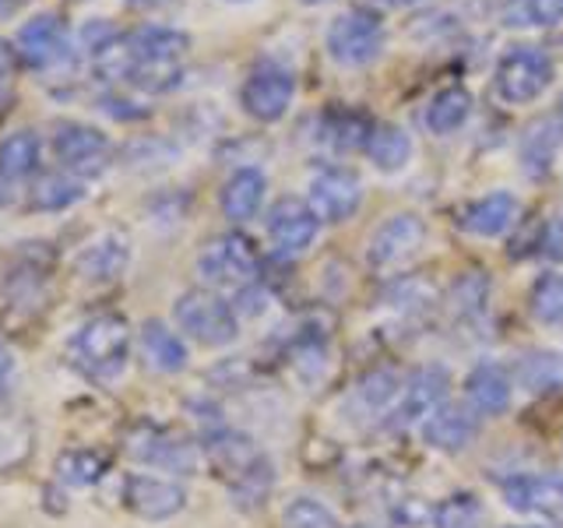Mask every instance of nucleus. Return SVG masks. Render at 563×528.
I'll use <instances>...</instances> for the list:
<instances>
[{
  "instance_id": "f257e3e1",
  "label": "nucleus",
  "mask_w": 563,
  "mask_h": 528,
  "mask_svg": "<svg viewBox=\"0 0 563 528\" xmlns=\"http://www.w3.org/2000/svg\"><path fill=\"white\" fill-rule=\"evenodd\" d=\"M190 35L173 25H137L123 32V81L137 92H169L180 85Z\"/></svg>"
},
{
  "instance_id": "f03ea898",
  "label": "nucleus",
  "mask_w": 563,
  "mask_h": 528,
  "mask_svg": "<svg viewBox=\"0 0 563 528\" xmlns=\"http://www.w3.org/2000/svg\"><path fill=\"white\" fill-rule=\"evenodd\" d=\"M205 454L225 483L236 507H261L275 486V469L251 437L240 430H216L205 440Z\"/></svg>"
},
{
  "instance_id": "7ed1b4c3",
  "label": "nucleus",
  "mask_w": 563,
  "mask_h": 528,
  "mask_svg": "<svg viewBox=\"0 0 563 528\" xmlns=\"http://www.w3.org/2000/svg\"><path fill=\"white\" fill-rule=\"evenodd\" d=\"M67 356L88 377H99V381L120 377L123 366H128V356H131V328H128V321L117 317V314L88 317V321L75 334H70Z\"/></svg>"
},
{
  "instance_id": "20e7f679",
  "label": "nucleus",
  "mask_w": 563,
  "mask_h": 528,
  "mask_svg": "<svg viewBox=\"0 0 563 528\" xmlns=\"http://www.w3.org/2000/svg\"><path fill=\"white\" fill-rule=\"evenodd\" d=\"M14 53L29 70H35V75H43V78L70 75L78 64V50L70 43L67 22L57 11L32 14L14 35Z\"/></svg>"
},
{
  "instance_id": "39448f33",
  "label": "nucleus",
  "mask_w": 563,
  "mask_h": 528,
  "mask_svg": "<svg viewBox=\"0 0 563 528\" xmlns=\"http://www.w3.org/2000/svg\"><path fill=\"white\" fill-rule=\"evenodd\" d=\"M257 246L243 233L211 237L198 254V275L211 293H246L257 282Z\"/></svg>"
},
{
  "instance_id": "423d86ee",
  "label": "nucleus",
  "mask_w": 563,
  "mask_h": 528,
  "mask_svg": "<svg viewBox=\"0 0 563 528\" xmlns=\"http://www.w3.org/2000/svg\"><path fill=\"white\" fill-rule=\"evenodd\" d=\"M384 43H387L384 22L374 11H363V8H352V11L339 14L328 25V35H324L328 57L339 67L374 64L384 53Z\"/></svg>"
},
{
  "instance_id": "0eeeda50",
  "label": "nucleus",
  "mask_w": 563,
  "mask_h": 528,
  "mask_svg": "<svg viewBox=\"0 0 563 528\" xmlns=\"http://www.w3.org/2000/svg\"><path fill=\"white\" fill-rule=\"evenodd\" d=\"M553 57L539 46H510L500 64L497 75H493V85H497V96L510 106H525L536 102L545 88L553 85Z\"/></svg>"
},
{
  "instance_id": "6e6552de",
  "label": "nucleus",
  "mask_w": 563,
  "mask_h": 528,
  "mask_svg": "<svg viewBox=\"0 0 563 528\" xmlns=\"http://www.w3.org/2000/svg\"><path fill=\"white\" fill-rule=\"evenodd\" d=\"M173 317H176V324L201 345H229L240 334L236 310L225 304V296L211 293V289L184 293L176 299Z\"/></svg>"
},
{
  "instance_id": "1a4fd4ad",
  "label": "nucleus",
  "mask_w": 563,
  "mask_h": 528,
  "mask_svg": "<svg viewBox=\"0 0 563 528\" xmlns=\"http://www.w3.org/2000/svg\"><path fill=\"white\" fill-rule=\"evenodd\" d=\"M292 99H296V75L278 61L254 64L240 88V106L246 110V117H254L261 123H275L286 117Z\"/></svg>"
},
{
  "instance_id": "9d476101",
  "label": "nucleus",
  "mask_w": 563,
  "mask_h": 528,
  "mask_svg": "<svg viewBox=\"0 0 563 528\" xmlns=\"http://www.w3.org/2000/svg\"><path fill=\"white\" fill-rule=\"evenodd\" d=\"M307 201L321 222H349L363 205V180L349 166H324L310 176Z\"/></svg>"
},
{
  "instance_id": "9b49d317",
  "label": "nucleus",
  "mask_w": 563,
  "mask_h": 528,
  "mask_svg": "<svg viewBox=\"0 0 563 528\" xmlns=\"http://www.w3.org/2000/svg\"><path fill=\"white\" fill-rule=\"evenodd\" d=\"M53 155L64 166V173L75 176H96L102 173L106 158H110V138H106L99 128H88V123L78 120H60L53 123Z\"/></svg>"
},
{
  "instance_id": "f8f14e48",
  "label": "nucleus",
  "mask_w": 563,
  "mask_h": 528,
  "mask_svg": "<svg viewBox=\"0 0 563 528\" xmlns=\"http://www.w3.org/2000/svg\"><path fill=\"white\" fill-rule=\"evenodd\" d=\"M422 240H427V222L412 216V211H398V216H387L374 229V237L366 243V261L380 272H391L419 254Z\"/></svg>"
},
{
  "instance_id": "ddd939ff",
  "label": "nucleus",
  "mask_w": 563,
  "mask_h": 528,
  "mask_svg": "<svg viewBox=\"0 0 563 528\" xmlns=\"http://www.w3.org/2000/svg\"><path fill=\"white\" fill-rule=\"evenodd\" d=\"M123 504H128L137 518L148 521H166L176 518L187 504V490L166 480V475H148V472H131L123 480Z\"/></svg>"
},
{
  "instance_id": "4468645a",
  "label": "nucleus",
  "mask_w": 563,
  "mask_h": 528,
  "mask_svg": "<svg viewBox=\"0 0 563 528\" xmlns=\"http://www.w3.org/2000/svg\"><path fill=\"white\" fill-rule=\"evenodd\" d=\"M317 233H321V219L313 216L307 198H282L268 211V240L278 254L296 257L307 246H313Z\"/></svg>"
},
{
  "instance_id": "2eb2a0df",
  "label": "nucleus",
  "mask_w": 563,
  "mask_h": 528,
  "mask_svg": "<svg viewBox=\"0 0 563 528\" xmlns=\"http://www.w3.org/2000/svg\"><path fill=\"white\" fill-rule=\"evenodd\" d=\"M128 451L137 458L141 465H152V469H166V472H194L198 469V451L194 444H187L184 437H176L155 422H145L128 437Z\"/></svg>"
},
{
  "instance_id": "dca6fc26",
  "label": "nucleus",
  "mask_w": 563,
  "mask_h": 528,
  "mask_svg": "<svg viewBox=\"0 0 563 528\" xmlns=\"http://www.w3.org/2000/svg\"><path fill=\"white\" fill-rule=\"evenodd\" d=\"M507 507L521 510V515L542 518L550 525H563V475L542 472V475H515L504 486Z\"/></svg>"
},
{
  "instance_id": "f3484780",
  "label": "nucleus",
  "mask_w": 563,
  "mask_h": 528,
  "mask_svg": "<svg viewBox=\"0 0 563 528\" xmlns=\"http://www.w3.org/2000/svg\"><path fill=\"white\" fill-rule=\"evenodd\" d=\"M448 395V374L440 366H427V370H416V374L401 384L398 402H395V422H427L440 405H444Z\"/></svg>"
},
{
  "instance_id": "a211bd4d",
  "label": "nucleus",
  "mask_w": 563,
  "mask_h": 528,
  "mask_svg": "<svg viewBox=\"0 0 563 528\" xmlns=\"http://www.w3.org/2000/svg\"><path fill=\"white\" fill-rule=\"evenodd\" d=\"M422 440H427V448L433 451H465L475 437H479V413L472 409V405H440V409L422 422L419 427Z\"/></svg>"
},
{
  "instance_id": "6ab92c4d",
  "label": "nucleus",
  "mask_w": 563,
  "mask_h": 528,
  "mask_svg": "<svg viewBox=\"0 0 563 528\" xmlns=\"http://www.w3.org/2000/svg\"><path fill=\"white\" fill-rule=\"evenodd\" d=\"M518 198L510 190H493L486 198H475L472 205L462 208V219L457 226L465 229V233L479 237V240H493V237H504L510 226L518 222Z\"/></svg>"
},
{
  "instance_id": "aec40b11",
  "label": "nucleus",
  "mask_w": 563,
  "mask_h": 528,
  "mask_svg": "<svg viewBox=\"0 0 563 528\" xmlns=\"http://www.w3.org/2000/svg\"><path fill=\"white\" fill-rule=\"evenodd\" d=\"M465 395L479 416H500L507 413L510 395H515V374L500 363H479L465 381Z\"/></svg>"
},
{
  "instance_id": "412c9836",
  "label": "nucleus",
  "mask_w": 563,
  "mask_h": 528,
  "mask_svg": "<svg viewBox=\"0 0 563 528\" xmlns=\"http://www.w3.org/2000/svg\"><path fill=\"white\" fill-rule=\"evenodd\" d=\"M264 194H268V176L254 166H243L222 184L219 208L229 222H251L264 205Z\"/></svg>"
},
{
  "instance_id": "4be33fe9",
  "label": "nucleus",
  "mask_w": 563,
  "mask_h": 528,
  "mask_svg": "<svg viewBox=\"0 0 563 528\" xmlns=\"http://www.w3.org/2000/svg\"><path fill=\"white\" fill-rule=\"evenodd\" d=\"M137 349H141V360H145L155 374H180L187 366V345L184 339L176 334L169 324L163 321H145L137 334Z\"/></svg>"
},
{
  "instance_id": "5701e85b",
  "label": "nucleus",
  "mask_w": 563,
  "mask_h": 528,
  "mask_svg": "<svg viewBox=\"0 0 563 528\" xmlns=\"http://www.w3.org/2000/svg\"><path fill=\"white\" fill-rule=\"evenodd\" d=\"M128 261H131V243L123 233H102L96 237L92 243L85 246L81 257H78V272L81 278L88 282H113L123 275V268H128Z\"/></svg>"
},
{
  "instance_id": "b1692460",
  "label": "nucleus",
  "mask_w": 563,
  "mask_h": 528,
  "mask_svg": "<svg viewBox=\"0 0 563 528\" xmlns=\"http://www.w3.org/2000/svg\"><path fill=\"white\" fill-rule=\"evenodd\" d=\"M560 134H563V123H556V120H545L542 117V120L528 123L521 141H518V158H521L525 176H532V180H542V176L553 169L556 148H560Z\"/></svg>"
},
{
  "instance_id": "393cba45",
  "label": "nucleus",
  "mask_w": 563,
  "mask_h": 528,
  "mask_svg": "<svg viewBox=\"0 0 563 528\" xmlns=\"http://www.w3.org/2000/svg\"><path fill=\"white\" fill-rule=\"evenodd\" d=\"M43 163V141L35 131H14L0 141V184H25L29 176L40 173Z\"/></svg>"
},
{
  "instance_id": "a878e982",
  "label": "nucleus",
  "mask_w": 563,
  "mask_h": 528,
  "mask_svg": "<svg viewBox=\"0 0 563 528\" xmlns=\"http://www.w3.org/2000/svg\"><path fill=\"white\" fill-rule=\"evenodd\" d=\"M515 381L532 395H556L563 392V356L550 349L525 352L515 366Z\"/></svg>"
},
{
  "instance_id": "bb28decb",
  "label": "nucleus",
  "mask_w": 563,
  "mask_h": 528,
  "mask_svg": "<svg viewBox=\"0 0 563 528\" xmlns=\"http://www.w3.org/2000/svg\"><path fill=\"white\" fill-rule=\"evenodd\" d=\"M472 117V92L465 85H448L440 88V92L430 99L427 113H422V120H427L430 134L437 138H448L454 134L457 128H465V120Z\"/></svg>"
},
{
  "instance_id": "cd10ccee",
  "label": "nucleus",
  "mask_w": 563,
  "mask_h": 528,
  "mask_svg": "<svg viewBox=\"0 0 563 528\" xmlns=\"http://www.w3.org/2000/svg\"><path fill=\"white\" fill-rule=\"evenodd\" d=\"M366 158L380 173H401L412 158V138L398 123H377L366 141Z\"/></svg>"
},
{
  "instance_id": "c85d7f7f",
  "label": "nucleus",
  "mask_w": 563,
  "mask_h": 528,
  "mask_svg": "<svg viewBox=\"0 0 563 528\" xmlns=\"http://www.w3.org/2000/svg\"><path fill=\"white\" fill-rule=\"evenodd\" d=\"M85 198V180L75 173H46L29 187V208L35 211H64Z\"/></svg>"
},
{
  "instance_id": "c756f323",
  "label": "nucleus",
  "mask_w": 563,
  "mask_h": 528,
  "mask_svg": "<svg viewBox=\"0 0 563 528\" xmlns=\"http://www.w3.org/2000/svg\"><path fill=\"white\" fill-rule=\"evenodd\" d=\"M374 128H377L374 120H366L363 113H352V110H331L321 120L324 141L339 148V152L366 148V141H369V134H374Z\"/></svg>"
},
{
  "instance_id": "7c9ffc66",
  "label": "nucleus",
  "mask_w": 563,
  "mask_h": 528,
  "mask_svg": "<svg viewBox=\"0 0 563 528\" xmlns=\"http://www.w3.org/2000/svg\"><path fill=\"white\" fill-rule=\"evenodd\" d=\"M500 18L510 29H550L563 22V0H504Z\"/></svg>"
},
{
  "instance_id": "2f4dec72",
  "label": "nucleus",
  "mask_w": 563,
  "mask_h": 528,
  "mask_svg": "<svg viewBox=\"0 0 563 528\" xmlns=\"http://www.w3.org/2000/svg\"><path fill=\"white\" fill-rule=\"evenodd\" d=\"M437 528H486V510L475 493H454V497L440 501L433 510Z\"/></svg>"
},
{
  "instance_id": "473e14b6",
  "label": "nucleus",
  "mask_w": 563,
  "mask_h": 528,
  "mask_svg": "<svg viewBox=\"0 0 563 528\" xmlns=\"http://www.w3.org/2000/svg\"><path fill=\"white\" fill-rule=\"evenodd\" d=\"M528 310L542 324H563V275H542L528 293Z\"/></svg>"
},
{
  "instance_id": "72a5a7b5",
  "label": "nucleus",
  "mask_w": 563,
  "mask_h": 528,
  "mask_svg": "<svg viewBox=\"0 0 563 528\" xmlns=\"http://www.w3.org/2000/svg\"><path fill=\"white\" fill-rule=\"evenodd\" d=\"M282 525L286 528H339V518L331 515V507L317 497H292L282 510Z\"/></svg>"
},
{
  "instance_id": "f704fd0d",
  "label": "nucleus",
  "mask_w": 563,
  "mask_h": 528,
  "mask_svg": "<svg viewBox=\"0 0 563 528\" xmlns=\"http://www.w3.org/2000/svg\"><path fill=\"white\" fill-rule=\"evenodd\" d=\"M32 451V430L22 419H0V469L18 465Z\"/></svg>"
},
{
  "instance_id": "c9c22d12",
  "label": "nucleus",
  "mask_w": 563,
  "mask_h": 528,
  "mask_svg": "<svg viewBox=\"0 0 563 528\" xmlns=\"http://www.w3.org/2000/svg\"><path fill=\"white\" fill-rule=\"evenodd\" d=\"M60 475L67 483H78V486H92L99 475L106 472V458H99L96 451H67L60 458Z\"/></svg>"
},
{
  "instance_id": "e433bc0d",
  "label": "nucleus",
  "mask_w": 563,
  "mask_h": 528,
  "mask_svg": "<svg viewBox=\"0 0 563 528\" xmlns=\"http://www.w3.org/2000/svg\"><path fill=\"white\" fill-rule=\"evenodd\" d=\"M542 246H545V254H550V257L563 261V211L545 222V229H542Z\"/></svg>"
},
{
  "instance_id": "4c0bfd02",
  "label": "nucleus",
  "mask_w": 563,
  "mask_h": 528,
  "mask_svg": "<svg viewBox=\"0 0 563 528\" xmlns=\"http://www.w3.org/2000/svg\"><path fill=\"white\" fill-rule=\"evenodd\" d=\"M11 381H14V356L8 345H0V398L8 395Z\"/></svg>"
},
{
  "instance_id": "58836bf2",
  "label": "nucleus",
  "mask_w": 563,
  "mask_h": 528,
  "mask_svg": "<svg viewBox=\"0 0 563 528\" xmlns=\"http://www.w3.org/2000/svg\"><path fill=\"white\" fill-rule=\"evenodd\" d=\"M14 61H18L14 46H8L4 40H0V81H4V78H11V70H14Z\"/></svg>"
},
{
  "instance_id": "ea45409f",
  "label": "nucleus",
  "mask_w": 563,
  "mask_h": 528,
  "mask_svg": "<svg viewBox=\"0 0 563 528\" xmlns=\"http://www.w3.org/2000/svg\"><path fill=\"white\" fill-rule=\"evenodd\" d=\"M18 8H22V0H0V18H8V14H14Z\"/></svg>"
},
{
  "instance_id": "a19ab883",
  "label": "nucleus",
  "mask_w": 563,
  "mask_h": 528,
  "mask_svg": "<svg viewBox=\"0 0 563 528\" xmlns=\"http://www.w3.org/2000/svg\"><path fill=\"white\" fill-rule=\"evenodd\" d=\"M303 4H324V0H303Z\"/></svg>"
},
{
  "instance_id": "79ce46f5",
  "label": "nucleus",
  "mask_w": 563,
  "mask_h": 528,
  "mask_svg": "<svg viewBox=\"0 0 563 528\" xmlns=\"http://www.w3.org/2000/svg\"><path fill=\"white\" fill-rule=\"evenodd\" d=\"M401 4H422V0H401Z\"/></svg>"
},
{
  "instance_id": "37998d69",
  "label": "nucleus",
  "mask_w": 563,
  "mask_h": 528,
  "mask_svg": "<svg viewBox=\"0 0 563 528\" xmlns=\"http://www.w3.org/2000/svg\"><path fill=\"white\" fill-rule=\"evenodd\" d=\"M560 123H563V96H560Z\"/></svg>"
},
{
  "instance_id": "c03bdc74",
  "label": "nucleus",
  "mask_w": 563,
  "mask_h": 528,
  "mask_svg": "<svg viewBox=\"0 0 563 528\" xmlns=\"http://www.w3.org/2000/svg\"><path fill=\"white\" fill-rule=\"evenodd\" d=\"M518 528H542V525H518Z\"/></svg>"
},
{
  "instance_id": "a18cd8bd",
  "label": "nucleus",
  "mask_w": 563,
  "mask_h": 528,
  "mask_svg": "<svg viewBox=\"0 0 563 528\" xmlns=\"http://www.w3.org/2000/svg\"><path fill=\"white\" fill-rule=\"evenodd\" d=\"M236 4H243V0H236Z\"/></svg>"
}]
</instances>
